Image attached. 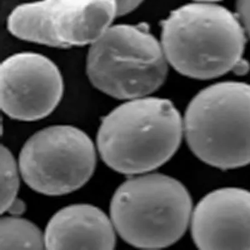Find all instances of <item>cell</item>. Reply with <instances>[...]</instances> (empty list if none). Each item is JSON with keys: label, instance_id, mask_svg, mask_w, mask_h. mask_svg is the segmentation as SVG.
<instances>
[{"label": "cell", "instance_id": "16", "mask_svg": "<svg viewBox=\"0 0 250 250\" xmlns=\"http://www.w3.org/2000/svg\"><path fill=\"white\" fill-rule=\"evenodd\" d=\"M196 1L204 2V3H208V2L217 1H220V0H196Z\"/></svg>", "mask_w": 250, "mask_h": 250}, {"label": "cell", "instance_id": "14", "mask_svg": "<svg viewBox=\"0 0 250 250\" xmlns=\"http://www.w3.org/2000/svg\"><path fill=\"white\" fill-rule=\"evenodd\" d=\"M144 0H116L117 4L118 15H125L132 12Z\"/></svg>", "mask_w": 250, "mask_h": 250}, {"label": "cell", "instance_id": "1", "mask_svg": "<svg viewBox=\"0 0 250 250\" xmlns=\"http://www.w3.org/2000/svg\"><path fill=\"white\" fill-rule=\"evenodd\" d=\"M183 124L167 99L142 97L128 100L102 120L98 151L109 168L134 175L158 168L179 146Z\"/></svg>", "mask_w": 250, "mask_h": 250}, {"label": "cell", "instance_id": "6", "mask_svg": "<svg viewBox=\"0 0 250 250\" xmlns=\"http://www.w3.org/2000/svg\"><path fill=\"white\" fill-rule=\"evenodd\" d=\"M96 162L95 146L84 131L57 125L38 131L26 141L20 154L19 168L33 190L60 196L86 184Z\"/></svg>", "mask_w": 250, "mask_h": 250}, {"label": "cell", "instance_id": "5", "mask_svg": "<svg viewBox=\"0 0 250 250\" xmlns=\"http://www.w3.org/2000/svg\"><path fill=\"white\" fill-rule=\"evenodd\" d=\"M162 43L142 24L111 25L90 45L86 71L102 92L120 100L147 97L166 79Z\"/></svg>", "mask_w": 250, "mask_h": 250}, {"label": "cell", "instance_id": "10", "mask_svg": "<svg viewBox=\"0 0 250 250\" xmlns=\"http://www.w3.org/2000/svg\"><path fill=\"white\" fill-rule=\"evenodd\" d=\"M115 227L104 211L91 205H70L52 216L44 233L48 250H113Z\"/></svg>", "mask_w": 250, "mask_h": 250}, {"label": "cell", "instance_id": "9", "mask_svg": "<svg viewBox=\"0 0 250 250\" xmlns=\"http://www.w3.org/2000/svg\"><path fill=\"white\" fill-rule=\"evenodd\" d=\"M192 236L202 250H250V192L226 188L208 194L194 211Z\"/></svg>", "mask_w": 250, "mask_h": 250}, {"label": "cell", "instance_id": "7", "mask_svg": "<svg viewBox=\"0 0 250 250\" xmlns=\"http://www.w3.org/2000/svg\"><path fill=\"white\" fill-rule=\"evenodd\" d=\"M118 15L116 0H42L11 13L8 30L25 41L55 47L93 43Z\"/></svg>", "mask_w": 250, "mask_h": 250}, {"label": "cell", "instance_id": "3", "mask_svg": "<svg viewBox=\"0 0 250 250\" xmlns=\"http://www.w3.org/2000/svg\"><path fill=\"white\" fill-rule=\"evenodd\" d=\"M191 212L190 196L181 183L152 174L131 178L111 199V221L125 242L143 249H160L179 240Z\"/></svg>", "mask_w": 250, "mask_h": 250}, {"label": "cell", "instance_id": "2", "mask_svg": "<svg viewBox=\"0 0 250 250\" xmlns=\"http://www.w3.org/2000/svg\"><path fill=\"white\" fill-rule=\"evenodd\" d=\"M245 29L223 6L208 3L176 9L162 24L167 61L182 75L211 79L233 70L243 59Z\"/></svg>", "mask_w": 250, "mask_h": 250}, {"label": "cell", "instance_id": "8", "mask_svg": "<svg viewBox=\"0 0 250 250\" xmlns=\"http://www.w3.org/2000/svg\"><path fill=\"white\" fill-rule=\"evenodd\" d=\"M63 90L59 69L43 55L17 53L1 64V108L13 119L31 122L47 117L59 105Z\"/></svg>", "mask_w": 250, "mask_h": 250}, {"label": "cell", "instance_id": "12", "mask_svg": "<svg viewBox=\"0 0 250 250\" xmlns=\"http://www.w3.org/2000/svg\"><path fill=\"white\" fill-rule=\"evenodd\" d=\"M19 174L17 164L11 151L1 146V213L6 212L17 198L19 189Z\"/></svg>", "mask_w": 250, "mask_h": 250}, {"label": "cell", "instance_id": "4", "mask_svg": "<svg viewBox=\"0 0 250 250\" xmlns=\"http://www.w3.org/2000/svg\"><path fill=\"white\" fill-rule=\"evenodd\" d=\"M184 128L206 164L225 169L250 164V84L222 82L201 91L188 106Z\"/></svg>", "mask_w": 250, "mask_h": 250}, {"label": "cell", "instance_id": "13", "mask_svg": "<svg viewBox=\"0 0 250 250\" xmlns=\"http://www.w3.org/2000/svg\"><path fill=\"white\" fill-rule=\"evenodd\" d=\"M236 6L239 20L250 37V0H237Z\"/></svg>", "mask_w": 250, "mask_h": 250}, {"label": "cell", "instance_id": "11", "mask_svg": "<svg viewBox=\"0 0 250 250\" xmlns=\"http://www.w3.org/2000/svg\"><path fill=\"white\" fill-rule=\"evenodd\" d=\"M44 235L33 223L17 216L0 221V250H43Z\"/></svg>", "mask_w": 250, "mask_h": 250}, {"label": "cell", "instance_id": "15", "mask_svg": "<svg viewBox=\"0 0 250 250\" xmlns=\"http://www.w3.org/2000/svg\"><path fill=\"white\" fill-rule=\"evenodd\" d=\"M26 205L23 200L15 198L8 207L7 211L11 215L15 216L21 215L25 211Z\"/></svg>", "mask_w": 250, "mask_h": 250}]
</instances>
